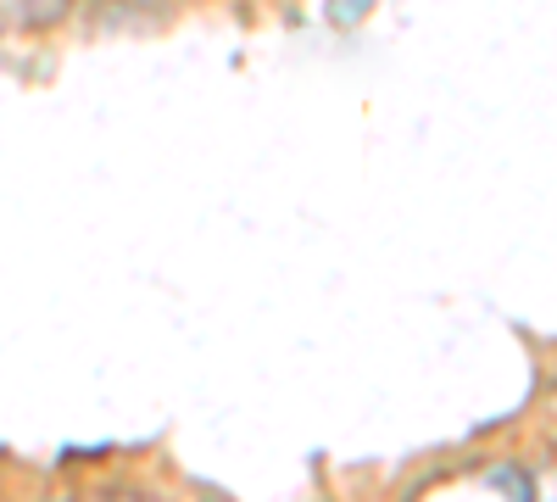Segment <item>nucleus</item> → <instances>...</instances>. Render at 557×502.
Listing matches in <instances>:
<instances>
[{"mask_svg": "<svg viewBox=\"0 0 557 502\" xmlns=\"http://www.w3.org/2000/svg\"><path fill=\"white\" fill-rule=\"evenodd\" d=\"M17 23H57L67 12V0H7Z\"/></svg>", "mask_w": 557, "mask_h": 502, "instance_id": "f257e3e1", "label": "nucleus"}]
</instances>
